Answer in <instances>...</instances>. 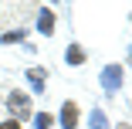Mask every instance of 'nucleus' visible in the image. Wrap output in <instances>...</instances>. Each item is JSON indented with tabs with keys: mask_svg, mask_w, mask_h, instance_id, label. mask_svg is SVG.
<instances>
[{
	"mask_svg": "<svg viewBox=\"0 0 132 129\" xmlns=\"http://www.w3.org/2000/svg\"><path fill=\"white\" fill-rule=\"evenodd\" d=\"M61 126L64 129L78 126V105H75V102H64V105H61Z\"/></svg>",
	"mask_w": 132,
	"mask_h": 129,
	"instance_id": "obj_3",
	"label": "nucleus"
},
{
	"mask_svg": "<svg viewBox=\"0 0 132 129\" xmlns=\"http://www.w3.org/2000/svg\"><path fill=\"white\" fill-rule=\"evenodd\" d=\"M119 129H132V126H125V122H122V126H119Z\"/></svg>",
	"mask_w": 132,
	"mask_h": 129,
	"instance_id": "obj_11",
	"label": "nucleus"
},
{
	"mask_svg": "<svg viewBox=\"0 0 132 129\" xmlns=\"http://www.w3.org/2000/svg\"><path fill=\"white\" fill-rule=\"evenodd\" d=\"M102 85L109 88V92H115V88L122 85V68H115V65H109V68H102Z\"/></svg>",
	"mask_w": 132,
	"mask_h": 129,
	"instance_id": "obj_2",
	"label": "nucleus"
},
{
	"mask_svg": "<svg viewBox=\"0 0 132 129\" xmlns=\"http://www.w3.org/2000/svg\"><path fill=\"white\" fill-rule=\"evenodd\" d=\"M34 126H37V129H47V126H51V112H41V116H37V122H34Z\"/></svg>",
	"mask_w": 132,
	"mask_h": 129,
	"instance_id": "obj_8",
	"label": "nucleus"
},
{
	"mask_svg": "<svg viewBox=\"0 0 132 129\" xmlns=\"http://www.w3.org/2000/svg\"><path fill=\"white\" fill-rule=\"evenodd\" d=\"M92 129H109V119H105V112H102V109H95V112H92Z\"/></svg>",
	"mask_w": 132,
	"mask_h": 129,
	"instance_id": "obj_6",
	"label": "nucleus"
},
{
	"mask_svg": "<svg viewBox=\"0 0 132 129\" xmlns=\"http://www.w3.org/2000/svg\"><path fill=\"white\" fill-rule=\"evenodd\" d=\"M31 85L34 92H44V71H31Z\"/></svg>",
	"mask_w": 132,
	"mask_h": 129,
	"instance_id": "obj_7",
	"label": "nucleus"
},
{
	"mask_svg": "<svg viewBox=\"0 0 132 129\" xmlns=\"http://www.w3.org/2000/svg\"><path fill=\"white\" fill-rule=\"evenodd\" d=\"M7 105H10L14 119L20 122V119H27V116H31V95H27V92H20V88H14L10 98H7Z\"/></svg>",
	"mask_w": 132,
	"mask_h": 129,
	"instance_id": "obj_1",
	"label": "nucleus"
},
{
	"mask_svg": "<svg viewBox=\"0 0 132 129\" xmlns=\"http://www.w3.org/2000/svg\"><path fill=\"white\" fill-rule=\"evenodd\" d=\"M37 27H41V34H51V31H54V14H51L47 7L41 10V20H37Z\"/></svg>",
	"mask_w": 132,
	"mask_h": 129,
	"instance_id": "obj_4",
	"label": "nucleus"
},
{
	"mask_svg": "<svg viewBox=\"0 0 132 129\" xmlns=\"http://www.w3.org/2000/svg\"><path fill=\"white\" fill-rule=\"evenodd\" d=\"M64 58H68V65H85V48H78V44H71Z\"/></svg>",
	"mask_w": 132,
	"mask_h": 129,
	"instance_id": "obj_5",
	"label": "nucleus"
},
{
	"mask_svg": "<svg viewBox=\"0 0 132 129\" xmlns=\"http://www.w3.org/2000/svg\"><path fill=\"white\" fill-rule=\"evenodd\" d=\"M0 129H20V122L17 119H7V122H0Z\"/></svg>",
	"mask_w": 132,
	"mask_h": 129,
	"instance_id": "obj_9",
	"label": "nucleus"
},
{
	"mask_svg": "<svg viewBox=\"0 0 132 129\" xmlns=\"http://www.w3.org/2000/svg\"><path fill=\"white\" fill-rule=\"evenodd\" d=\"M24 37V31H10V34H4V41H20Z\"/></svg>",
	"mask_w": 132,
	"mask_h": 129,
	"instance_id": "obj_10",
	"label": "nucleus"
}]
</instances>
